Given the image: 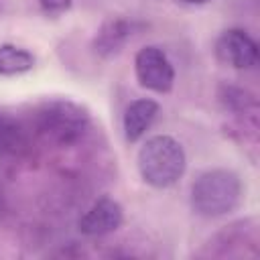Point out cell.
<instances>
[{
	"label": "cell",
	"mask_w": 260,
	"mask_h": 260,
	"mask_svg": "<svg viewBox=\"0 0 260 260\" xmlns=\"http://www.w3.org/2000/svg\"><path fill=\"white\" fill-rule=\"evenodd\" d=\"M35 65V57L20 47L2 45L0 47V73L2 75H16L24 73Z\"/></svg>",
	"instance_id": "obj_8"
},
{
	"label": "cell",
	"mask_w": 260,
	"mask_h": 260,
	"mask_svg": "<svg viewBox=\"0 0 260 260\" xmlns=\"http://www.w3.org/2000/svg\"><path fill=\"white\" fill-rule=\"evenodd\" d=\"M37 120H39V128L61 144H69L77 140L87 128V114L79 106L63 100L47 102L39 110Z\"/></svg>",
	"instance_id": "obj_3"
},
{
	"label": "cell",
	"mask_w": 260,
	"mask_h": 260,
	"mask_svg": "<svg viewBox=\"0 0 260 260\" xmlns=\"http://www.w3.org/2000/svg\"><path fill=\"white\" fill-rule=\"evenodd\" d=\"M43 8L47 12H57V10H63L69 6V0H41Z\"/></svg>",
	"instance_id": "obj_10"
},
{
	"label": "cell",
	"mask_w": 260,
	"mask_h": 260,
	"mask_svg": "<svg viewBox=\"0 0 260 260\" xmlns=\"http://www.w3.org/2000/svg\"><path fill=\"white\" fill-rule=\"evenodd\" d=\"M134 69L140 85L146 89L165 93L173 87L175 81V71L169 61V57L162 53L158 47H144L136 53L134 59Z\"/></svg>",
	"instance_id": "obj_4"
},
{
	"label": "cell",
	"mask_w": 260,
	"mask_h": 260,
	"mask_svg": "<svg viewBox=\"0 0 260 260\" xmlns=\"http://www.w3.org/2000/svg\"><path fill=\"white\" fill-rule=\"evenodd\" d=\"M22 144H24V132L20 124L12 116L0 112V154L16 152Z\"/></svg>",
	"instance_id": "obj_9"
},
{
	"label": "cell",
	"mask_w": 260,
	"mask_h": 260,
	"mask_svg": "<svg viewBox=\"0 0 260 260\" xmlns=\"http://www.w3.org/2000/svg\"><path fill=\"white\" fill-rule=\"evenodd\" d=\"M122 223V207L110 197L98 199L79 219V232L85 236H104Z\"/></svg>",
	"instance_id": "obj_6"
},
{
	"label": "cell",
	"mask_w": 260,
	"mask_h": 260,
	"mask_svg": "<svg viewBox=\"0 0 260 260\" xmlns=\"http://www.w3.org/2000/svg\"><path fill=\"white\" fill-rule=\"evenodd\" d=\"M185 162L183 146L167 134L150 136L138 150V171L142 179L156 189L175 185L185 171Z\"/></svg>",
	"instance_id": "obj_1"
},
{
	"label": "cell",
	"mask_w": 260,
	"mask_h": 260,
	"mask_svg": "<svg viewBox=\"0 0 260 260\" xmlns=\"http://www.w3.org/2000/svg\"><path fill=\"white\" fill-rule=\"evenodd\" d=\"M158 114V104L154 100H136L126 108L124 114V134L130 142H136L152 126Z\"/></svg>",
	"instance_id": "obj_7"
},
{
	"label": "cell",
	"mask_w": 260,
	"mask_h": 260,
	"mask_svg": "<svg viewBox=\"0 0 260 260\" xmlns=\"http://www.w3.org/2000/svg\"><path fill=\"white\" fill-rule=\"evenodd\" d=\"M215 53L223 63L236 69H250L258 63L256 41L240 28H230L221 32L215 43Z\"/></svg>",
	"instance_id": "obj_5"
},
{
	"label": "cell",
	"mask_w": 260,
	"mask_h": 260,
	"mask_svg": "<svg viewBox=\"0 0 260 260\" xmlns=\"http://www.w3.org/2000/svg\"><path fill=\"white\" fill-rule=\"evenodd\" d=\"M181 2H187V4H203L207 0H181Z\"/></svg>",
	"instance_id": "obj_11"
},
{
	"label": "cell",
	"mask_w": 260,
	"mask_h": 260,
	"mask_svg": "<svg viewBox=\"0 0 260 260\" xmlns=\"http://www.w3.org/2000/svg\"><path fill=\"white\" fill-rule=\"evenodd\" d=\"M242 195V185L236 173L213 169L197 177L191 187V205L203 217H217L230 213Z\"/></svg>",
	"instance_id": "obj_2"
}]
</instances>
